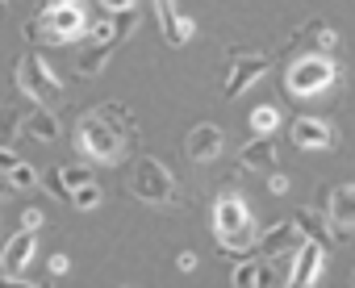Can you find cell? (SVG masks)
Wrapping results in <instances>:
<instances>
[{
  "label": "cell",
  "mask_w": 355,
  "mask_h": 288,
  "mask_svg": "<svg viewBox=\"0 0 355 288\" xmlns=\"http://www.w3.org/2000/svg\"><path fill=\"white\" fill-rule=\"evenodd\" d=\"M134 138H138V125L125 117L121 105H96V109L80 113V121H76V151L105 168L125 159V147Z\"/></svg>",
  "instance_id": "obj_1"
},
{
  "label": "cell",
  "mask_w": 355,
  "mask_h": 288,
  "mask_svg": "<svg viewBox=\"0 0 355 288\" xmlns=\"http://www.w3.org/2000/svg\"><path fill=\"white\" fill-rule=\"evenodd\" d=\"M214 234H218V246H222L226 259L255 251V222H251V209H247L243 197L222 192L214 201Z\"/></svg>",
  "instance_id": "obj_2"
},
{
  "label": "cell",
  "mask_w": 355,
  "mask_h": 288,
  "mask_svg": "<svg viewBox=\"0 0 355 288\" xmlns=\"http://www.w3.org/2000/svg\"><path fill=\"white\" fill-rule=\"evenodd\" d=\"M84 34H88L84 5H63V0L46 5L34 21H26V38L34 46H63V42H80Z\"/></svg>",
  "instance_id": "obj_3"
},
{
  "label": "cell",
  "mask_w": 355,
  "mask_h": 288,
  "mask_svg": "<svg viewBox=\"0 0 355 288\" xmlns=\"http://www.w3.org/2000/svg\"><path fill=\"white\" fill-rule=\"evenodd\" d=\"M125 192H130L134 201L150 205V209H163V205L175 201V176H171L167 163H159L155 155H142V159L134 163L130 180H125Z\"/></svg>",
  "instance_id": "obj_4"
},
{
  "label": "cell",
  "mask_w": 355,
  "mask_h": 288,
  "mask_svg": "<svg viewBox=\"0 0 355 288\" xmlns=\"http://www.w3.org/2000/svg\"><path fill=\"white\" fill-rule=\"evenodd\" d=\"M17 88L34 100V105H42V109H63V100H67V92H63V84H59V75L46 67V59H38V55H21L17 59Z\"/></svg>",
  "instance_id": "obj_5"
},
{
  "label": "cell",
  "mask_w": 355,
  "mask_h": 288,
  "mask_svg": "<svg viewBox=\"0 0 355 288\" xmlns=\"http://www.w3.org/2000/svg\"><path fill=\"white\" fill-rule=\"evenodd\" d=\"M268 67H272V59L259 55V51H239V55H230V59H226V80H222V96H226V100L243 96L259 75H268Z\"/></svg>",
  "instance_id": "obj_6"
},
{
  "label": "cell",
  "mask_w": 355,
  "mask_h": 288,
  "mask_svg": "<svg viewBox=\"0 0 355 288\" xmlns=\"http://www.w3.org/2000/svg\"><path fill=\"white\" fill-rule=\"evenodd\" d=\"M330 80H334V67H330L326 59L301 55V59L288 67V75H284V88H288V96H297V100H309V96H318V92H322Z\"/></svg>",
  "instance_id": "obj_7"
},
{
  "label": "cell",
  "mask_w": 355,
  "mask_h": 288,
  "mask_svg": "<svg viewBox=\"0 0 355 288\" xmlns=\"http://www.w3.org/2000/svg\"><path fill=\"white\" fill-rule=\"evenodd\" d=\"M34 251H38L34 230H21V234H13L5 246H0V276H5V284H17L21 280V271L30 267Z\"/></svg>",
  "instance_id": "obj_8"
},
{
  "label": "cell",
  "mask_w": 355,
  "mask_h": 288,
  "mask_svg": "<svg viewBox=\"0 0 355 288\" xmlns=\"http://www.w3.org/2000/svg\"><path fill=\"white\" fill-rule=\"evenodd\" d=\"M150 5H155V17H159V30H163L167 46H189V42H193L197 21L175 9V0H150Z\"/></svg>",
  "instance_id": "obj_9"
},
{
  "label": "cell",
  "mask_w": 355,
  "mask_h": 288,
  "mask_svg": "<svg viewBox=\"0 0 355 288\" xmlns=\"http://www.w3.org/2000/svg\"><path fill=\"white\" fill-rule=\"evenodd\" d=\"M222 129L218 125H197V129H189V138H184V155H189V163L193 168H205V163H214L218 155H222Z\"/></svg>",
  "instance_id": "obj_10"
},
{
  "label": "cell",
  "mask_w": 355,
  "mask_h": 288,
  "mask_svg": "<svg viewBox=\"0 0 355 288\" xmlns=\"http://www.w3.org/2000/svg\"><path fill=\"white\" fill-rule=\"evenodd\" d=\"M293 246H301V226H297V222H276L272 230H263V234L255 238V251H263L268 259H280V255L293 251Z\"/></svg>",
  "instance_id": "obj_11"
},
{
  "label": "cell",
  "mask_w": 355,
  "mask_h": 288,
  "mask_svg": "<svg viewBox=\"0 0 355 288\" xmlns=\"http://www.w3.org/2000/svg\"><path fill=\"white\" fill-rule=\"evenodd\" d=\"M239 168L243 172H272L276 168V147H272V134H255L247 147L239 151Z\"/></svg>",
  "instance_id": "obj_12"
},
{
  "label": "cell",
  "mask_w": 355,
  "mask_h": 288,
  "mask_svg": "<svg viewBox=\"0 0 355 288\" xmlns=\"http://www.w3.org/2000/svg\"><path fill=\"white\" fill-rule=\"evenodd\" d=\"M330 138H334L330 125L318 121V117H297V121H293V142H297L301 151H326Z\"/></svg>",
  "instance_id": "obj_13"
},
{
  "label": "cell",
  "mask_w": 355,
  "mask_h": 288,
  "mask_svg": "<svg viewBox=\"0 0 355 288\" xmlns=\"http://www.w3.org/2000/svg\"><path fill=\"white\" fill-rule=\"evenodd\" d=\"M113 46H117V42H92V38H88V46H80V55H76V75H84V80H96V75L109 67V59H113Z\"/></svg>",
  "instance_id": "obj_14"
},
{
  "label": "cell",
  "mask_w": 355,
  "mask_h": 288,
  "mask_svg": "<svg viewBox=\"0 0 355 288\" xmlns=\"http://www.w3.org/2000/svg\"><path fill=\"white\" fill-rule=\"evenodd\" d=\"M21 134H30L34 142H55L63 129H59V117H55V109H42V105H34V113H26V117H21Z\"/></svg>",
  "instance_id": "obj_15"
},
{
  "label": "cell",
  "mask_w": 355,
  "mask_h": 288,
  "mask_svg": "<svg viewBox=\"0 0 355 288\" xmlns=\"http://www.w3.org/2000/svg\"><path fill=\"white\" fill-rule=\"evenodd\" d=\"M322 276V242H301V255L293 263V284H313Z\"/></svg>",
  "instance_id": "obj_16"
},
{
  "label": "cell",
  "mask_w": 355,
  "mask_h": 288,
  "mask_svg": "<svg viewBox=\"0 0 355 288\" xmlns=\"http://www.w3.org/2000/svg\"><path fill=\"white\" fill-rule=\"evenodd\" d=\"M21 109L17 105H0V147H13L17 134H21Z\"/></svg>",
  "instance_id": "obj_17"
},
{
  "label": "cell",
  "mask_w": 355,
  "mask_h": 288,
  "mask_svg": "<svg viewBox=\"0 0 355 288\" xmlns=\"http://www.w3.org/2000/svg\"><path fill=\"white\" fill-rule=\"evenodd\" d=\"M268 280H272V271H268L263 263H239V267H234V276H230V284H239V288L268 284Z\"/></svg>",
  "instance_id": "obj_18"
},
{
  "label": "cell",
  "mask_w": 355,
  "mask_h": 288,
  "mask_svg": "<svg viewBox=\"0 0 355 288\" xmlns=\"http://www.w3.org/2000/svg\"><path fill=\"white\" fill-rule=\"evenodd\" d=\"M51 176H55V180H59L67 192H76L80 184H88V180H92V172H88V168H80V163H71V168H67V163H59Z\"/></svg>",
  "instance_id": "obj_19"
},
{
  "label": "cell",
  "mask_w": 355,
  "mask_h": 288,
  "mask_svg": "<svg viewBox=\"0 0 355 288\" xmlns=\"http://www.w3.org/2000/svg\"><path fill=\"white\" fill-rule=\"evenodd\" d=\"M101 201H105V192H101L96 180H88V184H80V188L71 192V205H76V209H96Z\"/></svg>",
  "instance_id": "obj_20"
},
{
  "label": "cell",
  "mask_w": 355,
  "mask_h": 288,
  "mask_svg": "<svg viewBox=\"0 0 355 288\" xmlns=\"http://www.w3.org/2000/svg\"><path fill=\"white\" fill-rule=\"evenodd\" d=\"M330 209H334L338 222H355V188H338L330 197Z\"/></svg>",
  "instance_id": "obj_21"
},
{
  "label": "cell",
  "mask_w": 355,
  "mask_h": 288,
  "mask_svg": "<svg viewBox=\"0 0 355 288\" xmlns=\"http://www.w3.org/2000/svg\"><path fill=\"white\" fill-rule=\"evenodd\" d=\"M280 125V109H272V105H259L255 113H251V129L255 134H272Z\"/></svg>",
  "instance_id": "obj_22"
},
{
  "label": "cell",
  "mask_w": 355,
  "mask_h": 288,
  "mask_svg": "<svg viewBox=\"0 0 355 288\" xmlns=\"http://www.w3.org/2000/svg\"><path fill=\"white\" fill-rule=\"evenodd\" d=\"M9 184H13L17 192H26V188H34V184H38V172H34L30 163H17V168L9 172Z\"/></svg>",
  "instance_id": "obj_23"
},
{
  "label": "cell",
  "mask_w": 355,
  "mask_h": 288,
  "mask_svg": "<svg viewBox=\"0 0 355 288\" xmlns=\"http://www.w3.org/2000/svg\"><path fill=\"white\" fill-rule=\"evenodd\" d=\"M297 226H301V234H309L313 242H326V230H322V222H318V213H313V209H301Z\"/></svg>",
  "instance_id": "obj_24"
},
{
  "label": "cell",
  "mask_w": 355,
  "mask_h": 288,
  "mask_svg": "<svg viewBox=\"0 0 355 288\" xmlns=\"http://www.w3.org/2000/svg\"><path fill=\"white\" fill-rule=\"evenodd\" d=\"M268 188H272V192H276V197H284V192H288V176H284V172H276V168H272V172H268Z\"/></svg>",
  "instance_id": "obj_25"
},
{
  "label": "cell",
  "mask_w": 355,
  "mask_h": 288,
  "mask_svg": "<svg viewBox=\"0 0 355 288\" xmlns=\"http://www.w3.org/2000/svg\"><path fill=\"white\" fill-rule=\"evenodd\" d=\"M105 13H125V9H138V0H101Z\"/></svg>",
  "instance_id": "obj_26"
},
{
  "label": "cell",
  "mask_w": 355,
  "mask_h": 288,
  "mask_svg": "<svg viewBox=\"0 0 355 288\" xmlns=\"http://www.w3.org/2000/svg\"><path fill=\"white\" fill-rule=\"evenodd\" d=\"M38 226H42V209H26L21 213V230H34L38 234Z\"/></svg>",
  "instance_id": "obj_27"
},
{
  "label": "cell",
  "mask_w": 355,
  "mask_h": 288,
  "mask_svg": "<svg viewBox=\"0 0 355 288\" xmlns=\"http://www.w3.org/2000/svg\"><path fill=\"white\" fill-rule=\"evenodd\" d=\"M17 163H21V159L13 155V147H0V172H13Z\"/></svg>",
  "instance_id": "obj_28"
},
{
  "label": "cell",
  "mask_w": 355,
  "mask_h": 288,
  "mask_svg": "<svg viewBox=\"0 0 355 288\" xmlns=\"http://www.w3.org/2000/svg\"><path fill=\"white\" fill-rule=\"evenodd\" d=\"M175 267H180V271H193V267H197V255H193V251H184L180 259H175Z\"/></svg>",
  "instance_id": "obj_29"
},
{
  "label": "cell",
  "mask_w": 355,
  "mask_h": 288,
  "mask_svg": "<svg viewBox=\"0 0 355 288\" xmlns=\"http://www.w3.org/2000/svg\"><path fill=\"white\" fill-rule=\"evenodd\" d=\"M13 192H17V188L9 184V172H0V201H5V197H13Z\"/></svg>",
  "instance_id": "obj_30"
},
{
  "label": "cell",
  "mask_w": 355,
  "mask_h": 288,
  "mask_svg": "<svg viewBox=\"0 0 355 288\" xmlns=\"http://www.w3.org/2000/svg\"><path fill=\"white\" fill-rule=\"evenodd\" d=\"M63 271H67V255H55L51 259V276H63Z\"/></svg>",
  "instance_id": "obj_31"
},
{
  "label": "cell",
  "mask_w": 355,
  "mask_h": 288,
  "mask_svg": "<svg viewBox=\"0 0 355 288\" xmlns=\"http://www.w3.org/2000/svg\"><path fill=\"white\" fill-rule=\"evenodd\" d=\"M0 13H9V0H0Z\"/></svg>",
  "instance_id": "obj_32"
},
{
  "label": "cell",
  "mask_w": 355,
  "mask_h": 288,
  "mask_svg": "<svg viewBox=\"0 0 355 288\" xmlns=\"http://www.w3.org/2000/svg\"><path fill=\"white\" fill-rule=\"evenodd\" d=\"M63 5H80V0H63Z\"/></svg>",
  "instance_id": "obj_33"
}]
</instances>
